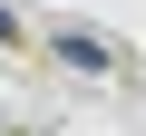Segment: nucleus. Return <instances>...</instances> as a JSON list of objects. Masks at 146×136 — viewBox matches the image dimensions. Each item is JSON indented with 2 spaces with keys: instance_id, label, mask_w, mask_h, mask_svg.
<instances>
[{
  "instance_id": "nucleus-1",
  "label": "nucleus",
  "mask_w": 146,
  "mask_h": 136,
  "mask_svg": "<svg viewBox=\"0 0 146 136\" xmlns=\"http://www.w3.org/2000/svg\"><path fill=\"white\" fill-rule=\"evenodd\" d=\"M49 49H58V58H68V68H78V78H107V68H117V49H107V39H98V29H58V39H49Z\"/></svg>"
},
{
  "instance_id": "nucleus-2",
  "label": "nucleus",
  "mask_w": 146,
  "mask_h": 136,
  "mask_svg": "<svg viewBox=\"0 0 146 136\" xmlns=\"http://www.w3.org/2000/svg\"><path fill=\"white\" fill-rule=\"evenodd\" d=\"M0 49H20V10H10V0H0Z\"/></svg>"
}]
</instances>
